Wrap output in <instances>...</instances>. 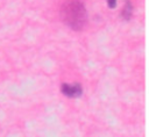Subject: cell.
<instances>
[{
  "mask_svg": "<svg viewBox=\"0 0 149 137\" xmlns=\"http://www.w3.org/2000/svg\"><path fill=\"white\" fill-rule=\"evenodd\" d=\"M62 19L73 30H80L85 27L87 21V13L84 5L78 0H70L65 2L61 10Z\"/></svg>",
  "mask_w": 149,
  "mask_h": 137,
  "instance_id": "1",
  "label": "cell"
},
{
  "mask_svg": "<svg viewBox=\"0 0 149 137\" xmlns=\"http://www.w3.org/2000/svg\"><path fill=\"white\" fill-rule=\"evenodd\" d=\"M61 91L68 98H79L83 93L81 86L79 84H62Z\"/></svg>",
  "mask_w": 149,
  "mask_h": 137,
  "instance_id": "2",
  "label": "cell"
},
{
  "mask_svg": "<svg viewBox=\"0 0 149 137\" xmlns=\"http://www.w3.org/2000/svg\"><path fill=\"white\" fill-rule=\"evenodd\" d=\"M132 3L127 0L126 1V6H125V9H123V12H122V16H123V19H126V20H129L130 19V16H132Z\"/></svg>",
  "mask_w": 149,
  "mask_h": 137,
  "instance_id": "3",
  "label": "cell"
},
{
  "mask_svg": "<svg viewBox=\"0 0 149 137\" xmlns=\"http://www.w3.org/2000/svg\"><path fill=\"white\" fill-rule=\"evenodd\" d=\"M107 3H108V7L109 8H115L116 6V0H106Z\"/></svg>",
  "mask_w": 149,
  "mask_h": 137,
  "instance_id": "4",
  "label": "cell"
}]
</instances>
